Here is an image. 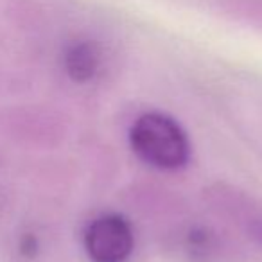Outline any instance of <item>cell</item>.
Masks as SVG:
<instances>
[{"label": "cell", "mask_w": 262, "mask_h": 262, "mask_svg": "<svg viewBox=\"0 0 262 262\" xmlns=\"http://www.w3.org/2000/svg\"><path fill=\"white\" fill-rule=\"evenodd\" d=\"M131 146L140 158L160 169H176L185 164L189 146L174 120L147 113L131 129Z\"/></svg>", "instance_id": "1"}, {"label": "cell", "mask_w": 262, "mask_h": 262, "mask_svg": "<svg viewBox=\"0 0 262 262\" xmlns=\"http://www.w3.org/2000/svg\"><path fill=\"white\" fill-rule=\"evenodd\" d=\"M101 67V51L94 41H76L65 52V69L74 81H88Z\"/></svg>", "instance_id": "3"}, {"label": "cell", "mask_w": 262, "mask_h": 262, "mask_svg": "<svg viewBox=\"0 0 262 262\" xmlns=\"http://www.w3.org/2000/svg\"><path fill=\"white\" fill-rule=\"evenodd\" d=\"M84 246L94 262H124L133 248L129 225L119 215H101L88 226Z\"/></svg>", "instance_id": "2"}]
</instances>
